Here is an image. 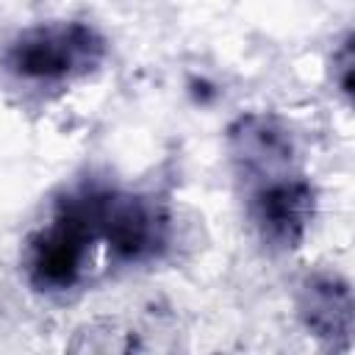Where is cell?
<instances>
[{
    "instance_id": "obj_1",
    "label": "cell",
    "mask_w": 355,
    "mask_h": 355,
    "mask_svg": "<svg viewBox=\"0 0 355 355\" xmlns=\"http://www.w3.org/2000/svg\"><path fill=\"white\" fill-rule=\"evenodd\" d=\"M100 58L103 42L92 28L61 25L22 33L8 53V67L28 80H58L94 67Z\"/></svg>"
},
{
    "instance_id": "obj_2",
    "label": "cell",
    "mask_w": 355,
    "mask_h": 355,
    "mask_svg": "<svg viewBox=\"0 0 355 355\" xmlns=\"http://www.w3.org/2000/svg\"><path fill=\"white\" fill-rule=\"evenodd\" d=\"M97 236L119 261H144L164 241V216L139 197L100 191Z\"/></svg>"
},
{
    "instance_id": "obj_3",
    "label": "cell",
    "mask_w": 355,
    "mask_h": 355,
    "mask_svg": "<svg viewBox=\"0 0 355 355\" xmlns=\"http://www.w3.org/2000/svg\"><path fill=\"white\" fill-rule=\"evenodd\" d=\"M313 211V194L302 180H275L255 194L252 214L263 233L277 247H294Z\"/></svg>"
},
{
    "instance_id": "obj_4",
    "label": "cell",
    "mask_w": 355,
    "mask_h": 355,
    "mask_svg": "<svg viewBox=\"0 0 355 355\" xmlns=\"http://www.w3.org/2000/svg\"><path fill=\"white\" fill-rule=\"evenodd\" d=\"M302 313L308 319V327L316 330V336H347L352 322V305L349 291L336 277L313 280L305 288Z\"/></svg>"
}]
</instances>
